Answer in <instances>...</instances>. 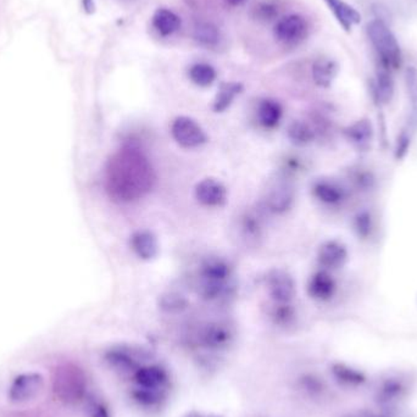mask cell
I'll return each instance as SVG.
<instances>
[{
  "label": "cell",
  "instance_id": "obj_1",
  "mask_svg": "<svg viewBox=\"0 0 417 417\" xmlns=\"http://www.w3.org/2000/svg\"><path fill=\"white\" fill-rule=\"evenodd\" d=\"M156 181L151 162L135 146H125L107 161L105 185L110 197L133 202L146 195Z\"/></svg>",
  "mask_w": 417,
  "mask_h": 417
},
{
  "label": "cell",
  "instance_id": "obj_2",
  "mask_svg": "<svg viewBox=\"0 0 417 417\" xmlns=\"http://www.w3.org/2000/svg\"><path fill=\"white\" fill-rule=\"evenodd\" d=\"M233 270L223 257H206L198 271V293L208 301L226 299L232 294Z\"/></svg>",
  "mask_w": 417,
  "mask_h": 417
},
{
  "label": "cell",
  "instance_id": "obj_3",
  "mask_svg": "<svg viewBox=\"0 0 417 417\" xmlns=\"http://www.w3.org/2000/svg\"><path fill=\"white\" fill-rule=\"evenodd\" d=\"M53 393L59 402L66 405L81 403L87 392V379L77 365L66 363L54 370Z\"/></svg>",
  "mask_w": 417,
  "mask_h": 417
},
{
  "label": "cell",
  "instance_id": "obj_4",
  "mask_svg": "<svg viewBox=\"0 0 417 417\" xmlns=\"http://www.w3.org/2000/svg\"><path fill=\"white\" fill-rule=\"evenodd\" d=\"M367 34L379 58V68L391 73L398 70L403 61L402 49L384 20L371 21L367 26Z\"/></svg>",
  "mask_w": 417,
  "mask_h": 417
},
{
  "label": "cell",
  "instance_id": "obj_5",
  "mask_svg": "<svg viewBox=\"0 0 417 417\" xmlns=\"http://www.w3.org/2000/svg\"><path fill=\"white\" fill-rule=\"evenodd\" d=\"M309 34V24L301 15L291 14L282 17L273 29V36L278 43L286 47H296L303 43Z\"/></svg>",
  "mask_w": 417,
  "mask_h": 417
},
{
  "label": "cell",
  "instance_id": "obj_6",
  "mask_svg": "<svg viewBox=\"0 0 417 417\" xmlns=\"http://www.w3.org/2000/svg\"><path fill=\"white\" fill-rule=\"evenodd\" d=\"M44 377L38 372H27L15 377L10 384L8 398L14 404L29 403L43 392Z\"/></svg>",
  "mask_w": 417,
  "mask_h": 417
},
{
  "label": "cell",
  "instance_id": "obj_7",
  "mask_svg": "<svg viewBox=\"0 0 417 417\" xmlns=\"http://www.w3.org/2000/svg\"><path fill=\"white\" fill-rule=\"evenodd\" d=\"M172 137L183 148H198L208 141V137L199 123L188 116L176 117L171 125Z\"/></svg>",
  "mask_w": 417,
  "mask_h": 417
},
{
  "label": "cell",
  "instance_id": "obj_8",
  "mask_svg": "<svg viewBox=\"0 0 417 417\" xmlns=\"http://www.w3.org/2000/svg\"><path fill=\"white\" fill-rule=\"evenodd\" d=\"M311 190L316 199L331 208H340L349 199V188L333 179H317L314 181Z\"/></svg>",
  "mask_w": 417,
  "mask_h": 417
},
{
  "label": "cell",
  "instance_id": "obj_9",
  "mask_svg": "<svg viewBox=\"0 0 417 417\" xmlns=\"http://www.w3.org/2000/svg\"><path fill=\"white\" fill-rule=\"evenodd\" d=\"M142 359H146L144 350L135 349L126 345L114 347L105 354L107 364L120 372H136L139 369Z\"/></svg>",
  "mask_w": 417,
  "mask_h": 417
},
{
  "label": "cell",
  "instance_id": "obj_10",
  "mask_svg": "<svg viewBox=\"0 0 417 417\" xmlns=\"http://www.w3.org/2000/svg\"><path fill=\"white\" fill-rule=\"evenodd\" d=\"M268 294L273 303H291L296 296V283L285 270H272L266 277Z\"/></svg>",
  "mask_w": 417,
  "mask_h": 417
},
{
  "label": "cell",
  "instance_id": "obj_11",
  "mask_svg": "<svg viewBox=\"0 0 417 417\" xmlns=\"http://www.w3.org/2000/svg\"><path fill=\"white\" fill-rule=\"evenodd\" d=\"M347 187L350 192L359 195H370L377 185V176L369 166L355 164L345 171Z\"/></svg>",
  "mask_w": 417,
  "mask_h": 417
},
{
  "label": "cell",
  "instance_id": "obj_12",
  "mask_svg": "<svg viewBox=\"0 0 417 417\" xmlns=\"http://www.w3.org/2000/svg\"><path fill=\"white\" fill-rule=\"evenodd\" d=\"M294 197V188L286 179L276 181L267 190L265 199L267 210L273 213H286L293 205Z\"/></svg>",
  "mask_w": 417,
  "mask_h": 417
},
{
  "label": "cell",
  "instance_id": "obj_13",
  "mask_svg": "<svg viewBox=\"0 0 417 417\" xmlns=\"http://www.w3.org/2000/svg\"><path fill=\"white\" fill-rule=\"evenodd\" d=\"M349 252L345 247V244L331 239L327 242L321 244L319 252H317V260L324 270H338L340 267L344 266L348 261Z\"/></svg>",
  "mask_w": 417,
  "mask_h": 417
},
{
  "label": "cell",
  "instance_id": "obj_14",
  "mask_svg": "<svg viewBox=\"0 0 417 417\" xmlns=\"http://www.w3.org/2000/svg\"><path fill=\"white\" fill-rule=\"evenodd\" d=\"M195 198L208 208L222 206L227 200V190L216 179H204L195 187Z\"/></svg>",
  "mask_w": 417,
  "mask_h": 417
},
{
  "label": "cell",
  "instance_id": "obj_15",
  "mask_svg": "<svg viewBox=\"0 0 417 417\" xmlns=\"http://www.w3.org/2000/svg\"><path fill=\"white\" fill-rule=\"evenodd\" d=\"M232 340L233 332L231 327L222 322H210L199 332V343L208 349H223Z\"/></svg>",
  "mask_w": 417,
  "mask_h": 417
},
{
  "label": "cell",
  "instance_id": "obj_16",
  "mask_svg": "<svg viewBox=\"0 0 417 417\" xmlns=\"http://www.w3.org/2000/svg\"><path fill=\"white\" fill-rule=\"evenodd\" d=\"M337 281L327 270L316 271L308 282L309 296L317 301H328L337 293Z\"/></svg>",
  "mask_w": 417,
  "mask_h": 417
},
{
  "label": "cell",
  "instance_id": "obj_17",
  "mask_svg": "<svg viewBox=\"0 0 417 417\" xmlns=\"http://www.w3.org/2000/svg\"><path fill=\"white\" fill-rule=\"evenodd\" d=\"M347 141L358 151H367L374 142V130L369 119H360L343 130Z\"/></svg>",
  "mask_w": 417,
  "mask_h": 417
},
{
  "label": "cell",
  "instance_id": "obj_18",
  "mask_svg": "<svg viewBox=\"0 0 417 417\" xmlns=\"http://www.w3.org/2000/svg\"><path fill=\"white\" fill-rule=\"evenodd\" d=\"M331 13L335 16L337 22L345 32L349 33L351 29L361 22V15L351 5L345 3L344 0H322Z\"/></svg>",
  "mask_w": 417,
  "mask_h": 417
},
{
  "label": "cell",
  "instance_id": "obj_19",
  "mask_svg": "<svg viewBox=\"0 0 417 417\" xmlns=\"http://www.w3.org/2000/svg\"><path fill=\"white\" fill-rule=\"evenodd\" d=\"M131 247L137 257L142 260H151L159 252V244L156 234L148 231L141 229L133 233L131 237Z\"/></svg>",
  "mask_w": 417,
  "mask_h": 417
},
{
  "label": "cell",
  "instance_id": "obj_20",
  "mask_svg": "<svg viewBox=\"0 0 417 417\" xmlns=\"http://www.w3.org/2000/svg\"><path fill=\"white\" fill-rule=\"evenodd\" d=\"M338 71H340L338 63L330 58L316 59L311 68L312 79L316 86L321 88L331 87L332 83L335 82Z\"/></svg>",
  "mask_w": 417,
  "mask_h": 417
},
{
  "label": "cell",
  "instance_id": "obj_21",
  "mask_svg": "<svg viewBox=\"0 0 417 417\" xmlns=\"http://www.w3.org/2000/svg\"><path fill=\"white\" fill-rule=\"evenodd\" d=\"M238 231L247 243H257L262 234V220L260 213L249 210L243 213L238 223Z\"/></svg>",
  "mask_w": 417,
  "mask_h": 417
},
{
  "label": "cell",
  "instance_id": "obj_22",
  "mask_svg": "<svg viewBox=\"0 0 417 417\" xmlns=\"http://www.w3.org/2000/svg\"><path fill=\"white\" fill-rule=\"evenodd\" d=\"M181 17L172 10L160 8L153 15V26L162 37H169L181 29Z\"/></svg>",
  "mask_w": 417,
  "mask_h": 417
},
{
  "label": "cell",
  "instance_id": "obj_23",
  "mask_svg": "<svg viewBox=\"0 0 417 417\" xmlns=\"http://www.w3.org/2000/svg\"><path fill=\"white\" fill-rule=\"evenodd\" d=\"M244 86L241 82H222L218 87L216 97L213 99V110L223 112L232 105L233 100L243 92Z\"/></svg>",
  "mask_w": 417,
  "mask_h": 417
},
{
  "label": "cell",
  "instance_id": "obj_24",
  "mask_svg": "<svg viewBox=\"0 0 417 417\" xmlns=\"http://www.w3.org/2000/svg\"><path fill=\"white\" fill-rule=\"evenodd\" d=\"M281 104L273 99H262L257 107V119L265 128H275L281 121Z\"/></svg>",
  "mask_w": 417,
  "mask_h": 417
},
{
  "label": "cell",
  "instance_id": "obj_25",
  "mask_svg": "<svg viewBox=\"0 0 417 417\" xmlns=\"http://www.w3.org/2000/svg\"><path fill=\"white\" fill-rule=\"evenodd\" d=\"M135 379L141 387L160 389L161 386L166 382V374L159 366H141L135 372Z\"/></svg>",
  "mask_w": 417,
  "mask_h": 417
},
{
  "label": "cell",
  "instance_id": "obj_26",
  "mask_svg": "<svg viewBox=\"0 0 417 417\" xmlns=\"http://www.w3.org/2000/svg\"><path fill=\"white\" fill-rule=\"evenodd\" d=\"M374 96L382 104H388L394 97V81L392 73L379 68L374 83Z\"/></svg>",
  "mask_w": 417,
  "mask_h": 417
},
{
  "label": "cell",
  "instance_id": "obj_27",
  "mask_svg": "<svg viewBox=\"0 0 417 417\" xmlns=\"http://www.w3.org/2000/svg\"><path fill=\"white\" fill-rule=\"evenodd\" d=\"M288 138L296 146H304L316 139V132L311 123L305 121H293L287 130Z\"/></svg>",
  "mask_w": 417,
  "mask_h": 417
},
{
  "label": "cell",
  "instance_id": "obj_28",
  "mask_svg": "<svg viewBox=\"0 0 417 417\" xmlns=\"http://www.w3.org/2000/svg\"><path fill=\"white\" fill-rule=\"evenodd\" d=\"M405 86L410 103V115H409V127L411 130L417 128V68L409 66L405 71Z\"/></svg>",
  "mask_w": 417,
  "mask_h": 417
},
{
  "label": "cell",
  "instance_id": "obj_29",
  "mask_svg": "<svg viewBox=\"0 0 417 417\" xmlns=\"http://www.w3.org/2000/svg\"><path fill=\"white\" fill-rule=\"evenodd\" d=\"M190 81L198 87H210L218 78V73L210 63H198L192 65L188 73Z\"/></svg>",
  "mask_w": 417,
  "mask_h": 417
},
{
  "label": "cell",
  "instance_id": "obj_30",
  "mask_svg": "<svg viewBox=\"0 0 417 417\" xmlns=\"http://www.w3.org/2000/svg\"><path fill=\"white\" fill-rule=\"evenodd\" d=\"M353 229L360 239L367 241L372 237L374 231V213L367 208H363L355 213L353 218Z\"/></svg>",
  "mask_w": 417,
  "mask_h": 417
},
{
  "label": "cell",
  "instance_id": "obj_31",
  "mask_svg": "<svg viewBox=\"0 0 417 417\" xmlns=\"http://www.w3.org/2000/svg\"><path fill=\"white\" fill-rule=\"evenodd\" d=\"M195 39L203 47L213 48L220 42V29L211 22H200L195 29Z\"/></svg>",
  "mask_w": 417,
  "mask_h": 417
},
{
  "label": "cell",
  "instance_id": "obj_32",
  "mask_svg": "<svg viewBox=\"0 0 417 417\" xmlns=\"http://www.w3.org/2000/svg\"><path fill=\"white\" fill-rule=\"evenodd\" d=\"M270 315L276 325L283 327L291 325L296 320V310L291 303H273Z\"/></svg>",
  "mask_w": 417,
  "mask_h": 417
},
{
  "label": "cell",
  "instance_id": "obj_33",
  "mask_svg": "<svg viewBox=\"0 0 417 417\" xmlns=\"http://www.w3.org/2000/svg\"><path fill=\"white\" fill-rule=\"evenodd\" d=\"M159 306L162 311L170 312V314H177L187 309L188 301L185 296H181L179 293H166L160 296Z\"/></svg>",
  "mask_w": 417,
  "mask_h": 417
},
{
  "label": "cell",
  "instance_id": "obj_34",
  "mask_svg": "<svg viewBox=\"0 0 417 417\" xmlns=\"http://www.w3.org/2000/svg\"><path fill=\"white\" fill-rule=\"evenodd\" d=\"M252 17L259 22H271L278 16V5L275 1L264 0L252 8Z\"/></svg>",
  "mask_w": 417,
  "mask_h": 417
},
{
  "label": "cell",
  "instance_id": "obj_35",
  "mask_svg": "<svg viewBox=\"0 0 417 417\" xmlns=\"http://www.w3.org/2000/svg\"><path fill=\"white\" fill-rule=\"evenodd\" d=\"M333 374L335 379L345 384H360L364 382V376L359 371L350 369L345 365L337 364L333 366Z\"/></svg>",
  "mask_w": 417,
  "mask_h": 417
},
{
  "label": "cell",
  "instance_id": "obj_36",
  "mask_svg": "<svg viewBox=\"0 0 417 417\" xmlns=\"http://www.w3.org/2000/svg\"><path fill=\"white\" fill-rule=\"evenodd\" d=\"M132 397L136 400L137 403L146 405V407H153L156 405L161 400V394L159 389L146 388V387H138L132 392Z\"/></svg>",
  "mask_w": 417,
  "mask_h": 417
},
{
  "label": "cell",
  "instance_id": "obj_37",
  "mask_svg": "<svg viewBox=\"0 0 417 417\" xmlns=\"http://www.w3.org/2000/svg\"><path fill=\"white\" fill-rule=\"evenodd\" d=\"M411 137H413V130L408 127L400 132L397 141V148H395V154L398 159H403L405 154L408 153L410 144H411Z\"/></svg>",
  "mask_w": 417,
  "mask_h": 417
},
{
  "label": "cell",
  "instance_id": "obj_38",
  "mask_svg": "<svg viewBox=\"0 0 417 417\" xmlns=\"http://www.w3.org/2000/svg\"><path fill=\"white\" fill-rule=\"evenodd\" d=\"M88 417H110L107 407L97 399H89L87 403Z\"/></svg>",
  "mask_w": 417,
  "mask_h": 417
},
{
  "label": "cell",
  "instance_id": "obj_39",
  "mask_svg": "<svg viewBox=\"0 0 417 417\" xmlns=\"http://www.w3.org/2000/svg\"><path fill=\"white\" fill-rule=\"evenodd\" d=\"M301 384L303 389H305L308 393L317 394L322 391V382L320 379H316L314 376L306 374L301 379Z\"/></svg>",
  "mask_w": 417,
  "mask_h": 417
},
{
  "label": "cell",
  "instance_id": "obj_40",
  "mask_svg": "<svg viewBox=\"0 0 417 417\" xmlns=\"http://www.w3.org/2000/svg\"><path fill=\"white\" fill-rule=\"evenodd\" d=\"M83 8L87 11L88 14H92L96 10V4L94 0H82Z\"/></svg>",
  "mask_w": 417,
  "mask_h": 417
},
{
  "label": "cell",
  "instance_id": "obj_41",
  "mask_svg": "<svg viewBox=\"0 0 417 417\" xmlns=\"http://www.w3.org/2000/svg\"><path fill=\"white\" fill-rule=\"evenodd\" d=\"M227 1L228 5H231V6H239V5H242L243 3H245V0H226Z\"/></svg>",
  "mask_w": 417,
  "mask_h": 417
}]
</instances>
